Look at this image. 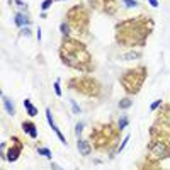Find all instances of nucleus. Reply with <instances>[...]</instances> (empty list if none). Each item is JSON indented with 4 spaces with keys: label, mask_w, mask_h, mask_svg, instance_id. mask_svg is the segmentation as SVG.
<instances>
[{
    "label": "nucleus",
    "mask_w": 170,
    "mask_h": 170,
    "mask_svg": "<svg viewBox=\"0 0 170 170\" xmlns=\"http://www.w3.org/2000/svg\"><path fill=\"white\" fill-rule=\"evenodd\" d=\"M128 121H129V119H128V116H121V117H119V121H117V124H116V126H117V128L122 131V129H124L126 126H128Z\"/></svg>",
    "instance_id": "nucleus-21"
},
{
    "label": "nucleus",
    "mask_w": 170,
    "mask_h": 170,
    "mask_svg": "<svg viewBox=\"0 0 170 170\" xmlns=\"http://www.w3.org/2000/svg\"><path fill=\"white\" fill-rule=\"evenodd\" d=\"M22 34L31 36V29H29V26H24V27H22Z\"/></svg>",
    "instance_id": "nucleus-29"
},
{
    "label": "nucleus",
    "mask_w": 170,
    "mask_h": 170,
    "mask_svg": "<svg viewBox=\"0 0 170 170\" xmlns=\"http://www.w3.org/2000/svg\"><path fill=\"white\" fill-rule=\"evenodd\" d=\"M162 104H163V102H162V100H160V99H158V100H155V102H153V104H151V107H150V109H151V111H157V109H158V107H160V106H162Z\"/></svg>",
    "instance_id": "nucleus-28"
},
{
    "label": "nucleus",
    "mask_w": 170,
    "mask_h": 170,
    "mask_svg": "<svg viewBox=\"0 0 170 170\" xmlns=\"http://www.w3.org/2000/svg\"><path fill=\"white\" fill-rule=\"evenodd\" d=\"M29 24H31V21L27 19V16H24L21 12L16 14V26L17 27H24V26H29Z\"/></svg>",
    "instance_id": "nucleus-14"
},
{
    "label": "nucleus",
    "mask_w": 170,
    "mask_h": 170,
    "mask_svg": "<svg viewBox=\"0 0 170 170\" xmlns=\"http://www.w3.org/2000/svg\"><path fill=\"white\" fill-rule=\"evenodd\" d=\"M55 94L58 97H61V84H60V80L55 82Z\"/></svg>",
    "instance_id": "nucleus-26"
},
{
    "label": "nucleus",
    "mask_w": 170,
    "mask_h": 170,
    "mask_svg": "<svg viewBox=\"0 0 170 170\" xmlns=\"http://www.w3.org/2000/svg\"><path fill=\"white\" fill-rule=\"evenodd\" d=\"M36 36H38V41H39V39H41V29H39V27H38V32H36Z\"/></svg>",
    "instance_id": "nucleus-32"
},
{
    "label": "nucleus",
    "mask_w": 170,
    "mask_h": 170,
    "mask_svg": "<svg viewBox=\"0 0 170 170\" xmlns=\"http://www.w3.org/2000/svg\"><path fill=\"white\" fill-rule=\"evenodd\" d=\"M165 158H170V135L151 133V141L148 145L146 153L148 163H158Z\"/></svg>",
    "instance_id": "nucleus-4"
},
{
    "label": "nucleus",
    "mask_w": 170,
    "mask_h": 170,
    "mask_svg": "<svg viewBox=\"0 0 170 170\" xmlns=\"http://www.w3.org/2000/svg\"><path fill=\"white\" fill-rule=\"evenodd\" d=\"M51 168H53V170H61V168H60V167H58V165H56V163H51Z\"/></svg>",
    "instance_id": "nucleus-33"
},
{
    "label": "nucleus",
    "mask_w": 170,
    "mask_h": 170,
    "mask_svg": "<svg viewBox=\"0 0 170 170\" xmlns=\"http://www.w3.org/2000/svg\"><path fill=\"white\" fill-rule=\"evenodd\" d=\"M82 131H84V124H82V122H78V124H75V135H77L78 138H80Z\"/></svg>",
    "instance_id": "nucleus-25"
},
{
    "label": "nucleus",
    "mask_w": 170,
    "mask_h": 170,
    "mask_svg": "<svg viewBox=\"0 0 170 170\" xmlns=\"http://www.w3.org/2000/svg\"><path fill=\"white\" fill-rule=\"evenodd\" d=\"M141 56L140 51H128L126 55H122V60H136V58Z\"/></svg>",
    "instance_id": "nucleus-19"
},
{
    "label": "nucleus",
    "mask_w": 170,
    "mask_h": 170,
    "mask_svg": "<svg viewBox=\"0 0 170 170\" xmlns=\"http://www.w3.org/2000/svg\"><path fill=\"white\" fill-rule=\"evenodd\" d=\"M67 87L70 90H75L84 97H99L102 89L100 84L95 78L89 77V75H82V77H71L67 80Z\"/></svg>",
    "instance_id": "nucleus-7"
},
{
    "label": "nucleus",
    "mask_w": 170,
    "mask_h": 170,
    "mask_svg": "<svg viewBox=\"0 0 170 170\" xmlns=\"http://www.w3.org/2000/svg\"><path fill=\"white\" fill-rule=\"evenodd\" d=\"M117 106H119V109H129V107L133 106V99H128V97H126V99H121Z\"/></svg>",
    "instance_id": "nucleus-18"
},
{
    "label": "nucleus",
    "mask_w": 170,
    "mask_h": 170,
    "mask_svg": "<svg viewBox=\"0 0 170 170\" xmlns=\"http://www.w3.org/2000/svg\"><path fill=\"white\" fill-rule=\"evenodd\" d=\"M67 22L70 24L71 31H77L80 36L89 34V26H90V10L84 3L73 5L67 12Z\"/></svg>",
    "instance_id": "nucleus-5"
},
{
    "label": "nucleus",
    "mask_w": 170,
    "mask_h": 170,
    "mask_svg": "<svg viewBox=\"0 0 170 170\" xmlns=\"http://www.w3.org/2000/svg\"><path fill=\"white\" fill-rule=\"evenodd\" d=\"M151 31H153V19L150 16L124 19L116 24V41L119 46H126V48L145 46Z\"/></svg>",
    "instance_id": "nucleus-1"
},
{
    "label": "nucleus",
    "mask_w": 170,
    "mask_h": 170,
    "mask_svg": "<svg viewBox=\"0 0 170 170\" xmlns=\"http://www.w3.org/2000/svg\"><path fill=\"white\" fill-rule=\"evenodd\" d=\"M167 107V113H162L160 119L153 124L151 131H158V133H163V135H170V106Z\"/></svg>",
    "instance_id": "nucleus-10"
},
{
    "label": "nucleus",
    "mask_w": 170,
    "mask_h": 170,
    "mask_svg": "<svg viewBox=\"0 0 170 170\" xmlns=\"http://www.w3.org/2000/svg\"><path fill=\"white\" fill-rule=\"evenodd\" d=\"M151 7H158V0H148Z\"/></svg>",
    "instance_id": "nucleus-31"
},
{
    "label": "nucleus",
    "mask_w": 170,
    "mask_h": 170,
    "mask_svg": "<svg viewBox=\"0 0 170 170\" xmlns=\"http://www.w3.org/2000/svg\"><path fill=\"white\" fill-rule=\"evenodd\" d=\"M141 170H146V168H141ZM151 170H158V168H151Z\"/></svg>",
    "instance_id": "nucleus-34"
},
{
    "label": "nucleus",
    "mask_w": 170,
    "mask_h": 170,
    "mask_svg": "<svg viewBox=\"0 0 170 170\" xmlns=\"http://www.w3.org/2000/svg\"><path fill=\"white\" fill-rule=\"evenodd\" d=\"M145 78H146V67H135L126 70L124 73L119 77V82L122 85V90H124L128 95H136V94L141 90V87L145 84Z\"/></svg>",
    "instance_id": "nucleus-6"
},
{
    "label": "nucleus",
    "mask_w": 170,
    "mask_h": 170,
    "mask_svg": "<svg viewBox=\"0 0 170 170\" xmlns=\"http://www.w3.org/2000/svg\"><path fill=\"white\" fill-rule=\"evenodd\" d=\"M46 119H48V124L51 126V129L56 133V136H58V138H60V141L67 145V138H65V136H63V133H61L60 129H58V126L55 124V119H53V116H51V109H46Z\"/></svg>",
    "instance_id": "nucleus-12"
},
{
    "label": "nucleus",
    "mask_w": 170,
    "mask_h": 170,
    "mask_svg": "<svg viewBox=\"0 0 170 170\" xmlns=\"http://www.w3.org/2000/svg\"><path fill=\"white\" fill-rule=\"evenodd\" d=\"M38 153L43 155V157H46V158H49V160H51V157H53L51 150H48V148H44V146H38Z\"/></svg>",
    "instance_id": "nucleus-20"
},
{
    "label": "nucleus",
    "mask_w": 170,
    "mask_h": 170,
    "mask_svg": "<svg viewBox=\"0 0 170 170\" xmlns=\"http://www.w3.org/2000/svg\"><path fill=\"white\" fill-rule=\"evenodd\" d=\"M2 102H3V106H5V111H7V113H9L10 116L16 114V107H14L12 100H10L9 97H7V95H2Z\"/></svg>",
    "instance_id": "nucleus-15"
},
{
    "label": "nucleus",
    "mask_w": 170,
    "mask_h": 170,
    "mask_svg": "<svg viewBox=\"0 0 170 170\" xmlns=\"http://www.w3.org/2000/svg\"><path fill=\"white\" fill-rule=\"evenodd\" d=\"M53 2H55V0H44V2L41 3V10H43V12H46V10L53 5Z\"/></svg>",
    "instance_id": "nucleus-22"
},
{
    "label": "nucleus",
    "mask_w": 170,
    "mask_h": 170,
    "mask_svg": "<svg viewBox=\"0 0 170 170\" xmlns=\"http://www.w3.org/2000/svg\"><path fill=\"white\" fill-rule=\"evenodd\" d=\"M70 104H71V109H73V113H75V114H80V113H82V109H80V106H78V104H77V102H75V100H73V99H71V100H70Z\"/></svg>",
    "instance_id": "nucleus-23"
},
{
    "label": "nucleus",
    "mask_w": 170,
    "mask_h": 170,
    "mask_svg": "<svg viewBox=\"0 0 170 170\" xmlns=\"http://www.w3.org/2000/svg\"><path fill=\"white\" fill-rule=\"evenodd\" d=\"M122 2H124V5L126 7H138L140 3L136 2V0H122Z\"/></svg>",
    "instance_id": "nucleus-27"
},
{
    "label": "nucleus",
    "mask_w": 170,
    "mask_h": 170,
    "mask_svg": "<svg viewBox=\"0 0 170 170\" xmlns=\"http://www.w3.org/2000/svg\"><path fill=\"white\" fill-rule=\"evenodd\" d=\"M24 107H26V111H27V114H29V117H36L38 116V107H34L31 104V100L29 99H24Z\"/></svg>",
    "instance_id": "nucleus-16"
},
{
    "label": "nucleus",
    "mask_w": 170,
    "mask_h": 170,
    "mask_svg": "<svg viewBox=\"0 0 170 170\" xmlns=\"http://www.w3.org/2000/svg\"><path fill=\"white\" fill-rule=\"evenodd\" d=\"M128 140H129V136H126V138L122 140V143H121V145H119V146H117V150H116V153H121V151L124 150V146H126V145H128Z\"/></svg>",
    "instance_id": "nucleus-24"
},
{
    "label": "nucleus",
    "mask_w": 170,
    "mask_h": 170,
    "mask_svg": "<svg viewBox=\"0 0 170 170\" xmlns=\"http://www.w3.org/2000/svg\"><path fill=\"white\" fill-rule=\"evenodd\" d=\"M60 58H61V63L67 65V67L73 68V70L78 71H89L94 70V63H92V55L89 53L87 46L82 41L71 38H63L60 46Z\"/></svg>",
    "instance_id": "nucleus-2"
},
{
    "label": "nucleus",
    "mask_w": 170,
    "mask_h": 170,
    "mask_svg": "<svg viewBox=\"0 0 170 170\" xmlns=\"http://www.w3.org/2000/svg\"><path fill=\"white\" fill-rule=\"evenodd\" d=\"M77 150L82 157H89V155L92 153V143L85 138H78L77 140Z\"/></svg>",
    "instance_id": "nucleus-11"
},
{
    "label": "nucleus",
    "mask_w": 170,
    "mask_h": 170,
    "mask_svg": "<svg viewBox=\"0 0 170 170\" xmlns=\"http://www.w3.org/2000/svg\"><path fill=\"white\" fill-rule=\"evenodd\" d=\"M22 148H24L22 141H21L17 136H12V138H10V146L7 148V151H5V158L10 163H12V162H17L21 157V153H22Z\"/></svg>",
    "instance_id": "nucleus-9"
},
{
    "label": "nucleus",
    "mask_w": 170,
    "mask_h": 170,
    "mask_svg": "<svg viewBox=\"0 0 170 170\" xmlns=\"http://www.w3.org/2000/svg\"><path fill=\"white\" fill-rule=\"evenodd\" d=\"M121 129L114 124H97L95 128L90 131V140L95 150L104 151L107 148H111L116 141L119 140Z\"/></svg>",
    "instance_id": "nucleus-3"
},
{
    "label": "nucleus",
    "mask_w": 170,
    "mask_h": 170,
    "mask_svg": "<svg viewBox=\"0 0 170 170\" xmlns=\"http://www.w3.org/2000/svg\"><path fill=\"white\" fill-rule=\"evenodd\" d=\"M60 31H61V34H63V38H68L70 36V32H71V27H70V24L65 21V22H61L60 24Z\"/></svg>",
    "instance_id": "nucleus-17"
},
{
    "label": "nucleus",
    "mask_w": 170,
    "mask_h": 170,
    "mask_svg": "<svg viewBox=\"0 0 170 170\" xmlns=\"http://www.w3.org/2000/svg\"><path fill=\"white\" fill-rule=\"evenodd\" d=\"M89 7L97 12L107 14V16H114L117 12V0H87Z\"/></svg>",
    "instance_id": "nucleus-8"
},
{
    "label": "nucleus",
    "mask_w": 170,
    "mask_h": 170,
    "mask_svg": "<svg viewBox=\"0 0 170 170\" xmlns=\"http://www.w3.org/2000/svg\"><path fill=\"white\" fill-rule=\"evenodd\" d=\"M56 2H65V0H56Z\"/></svg>",
    "instance_id": "nucleus-35"
},
{
    "label": "nucleus",
    "mask_w": 170,
    "mask_h": 170,
    "mask_svg": "<svg viewBox=\"0 0 170 170\" xmlns=\"http://www.w3.org/2000/svg\"><path fill=\"white\" fill-rule=\"evenodd\" d=\"M16 2H17V5H19L21 9H26V3H24L22 0H16Z\"/></svg>",
    "instance_id": "nucleus-30"
},
{
    "label": "nucleus",
    "mask_w": 170,
    "mask_h": 170,
    "mask_svg": "<svg viewBox=\"0 0 170 170\" xmlns=\"http://www.w3.org/2000/svg\"><path fill=\"white\" fill-rule=\"evenodd\" d=\"M22 131L26 133V135L31 136L32 140L38 138V126H36L32 121H24L22 122Z\"/></svg>",
    "instance_id": "nucleus-13"
}]
</instances>
